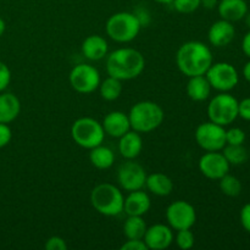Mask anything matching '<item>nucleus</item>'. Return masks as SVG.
I'll list each match as a JSON object with an SVG mask.
<instances>
[{"instance_id": "nucleus-1", "label": "nucleus", "mask_w": 250, "mask_h": 250, "mask_svg": "<svg viewBox=\"0 0 250 250\" xmlns=\"http://www.w3.org/2000/svg\"><path fill=\"white\" fill-rule=\"evenodd\" d=\"M212 61L214 58L209 46L198 41L182 44L176 54L178 70L187 77L205 75Z\"/></svg>"}, {"instance_id": "nucleus-2", "label": "nucleus", "mask_w": 250, "mask_h": 250, "mask_svg": "<svg viewBox=\"0 0 250 250\" xmlns=\"http://www.w3.org/2000/svg\"><path fill=\"white\" fill-rule=\"evenodd\" d=\"M106 72L120 81L137 78L146 67L143 54L133 48H120L106 55Z\"/></svg>"}, {"instance_id": "nucleus-3", "label": "nucleus", "mask_w": 250, "mask_h": 250, "mask_svg": "<svg viewBox=\"0 0 250 250\" xmlns=\"http://www.w3.org/2000/svg\"><path fill=\"white\" fill-rule=\"evenodd\" d=\"M131 128L138 133H149L161 126L165 119L163 107L155 102L143 100L131 107L128 114Z\"/></svg>"}, {"instance_id": "nucleus-4", "label": "nucleus", "mask_w": 250, "mask_h": 250, "mask_svg": "<svg viewBox=\"0 0 250 250\" xmlns=\"http://www.w3.org/2000/svg\"><path fill=\"white\" fill-rule=\"evenodd\" d=\"M92 207L104 216H119L124 212L125 197L119 187L112 183H100L90 193Z\"/></svg>"}, {"instance_id": "nucleus-5", "label": "nucleus", "mask_w": 250, "mask_h": 250, "mask_svg": "<svg viewBox=\"0 0 250 250\" xmlns=\"http://www.w3.org/2000/svg\"><path fill=\"white\" fill-rule=\"evenodd\" d=\"M142 28V22L136 14L117 12L109 17L105 24L106 34L117 43H129L137 38Z\"/></svg>"}, {"instance_id": "nucleus-6", "label": "nucleus", "mask_w": 250, "mask_h": 250, "mask_svg": "<svg viewBox=\"0 0 250 250\" xmlns=\"http://www.w3.org/2000/svg\"><path fill=\"white\" fill-rule=\"evenodd\" d=\"M71 137L77 146L84 149H92L103 144L105 131L103 125L93 117H81L71 127Z\"/></svg>"}, {"instance_id": "nucleus-7", "label": "nucleus", "mask_w": 250, "mask_h": 250, "mask_svg": "<svg viewBox=\"0 0 250 250\" xmlns=\"http://www.w3.org/2000/svg\"><path fill=\"white\" fill-rule=\"evenodd\" d=\"M208 117L220 126L231 125L238 117V100L227 92L215 95L208 105Z\"/></svg>"}, {"instance_id": "nucleus-8", "label": "nucleus", "mask_w": 250, "mask_h": 250, "mask_svg": "<svg viewBox=\"0 0 250 250\" xmlns=\"http://www.w3.org/2000/svg\"><path fill=\"white\" fill-rule=\"evenodd\" d=\"M68 81L73 89L81 94H90L99 88L102 78L100 73L94 66L87 63L76 65L71 70Z\"/></svg>"}, {"instance_id": "nucleus-9", "label": "nucleus", "mask_w": 250, "mask_h": 250, "mask_svg": "<svg viewBox=\"0 0 250 250\" xmlns=\"http://www.w3.org/2000/svg\"><path fill=\"white\" fill-rule=\"evenodd\" d=\"M205 76L212 89L219 92H229L238 84L239 81L236 67L229 62H212Z\"/></svg>"}, {"instance_id": "nucleus-10", "label": "nucleus", "mask_w": 250, "mask_h": 250, "mask_svg": "<svg viewBox=\"0 0 250 250\" xmlns=\"http://www.w3.org/2000/svg\"><path fill=\"white\" fill-rule=\"evenodd\" d=\"M195 141L205 151H220L226 146V129L214 122H204L195 129Z\"/></svg>"}, {"instance_id": "nucleus-11", "label": "nucleus", "mask_w": 250, "mask_h": 250, "mask_svg": "<svg viewBox=\"0 0 250 250\" xmlns=\"http://www.w3.org/2000/svg\"><path fill=\"white\" fill-rule=\"evenodd\" d=\"M166 220L168 226L175 231L192 229L197 221L194 207L186 200H176L166 209Z\"/></svg>"}, {"instance_id": "nucleus-12", "label": "nucleus", "mask_w": 250, "mask_h": 250, "mask_svg": "<svg viewBox=\"0 0 250 250\" xmlns=\"http://www.w3.org/2000/svg\"><path fill=\"white\" fill-rule=\"evenodd\" d=\"M146 172L143 166L133 160H127L117 170V181L120 187L126 192L143 189L146 187Z\"/></svg>"}, {"instance_id": "nucleus-13", "label": "nucleus", "mask_w": 250, "mask_h": 250, "mask_svg": "<svg viewBox=\"0 0 250 250\" xmlns=\"http://www.w3.org/2000/svg\"><path fill=\"white\" fill-rule=\"evenodd\" d=\"M199 171L209 180H216L224 177L229 172V163L220 151H207L199 159Z\"/></svg>"}, {"instance_id": "nucleus-14", "label": "nucleus", "mask_w": 250, "mask_h": 250, "mask_svg": "<svg viewBox=\"0 0 250 250\" xmlns=\"http://www.w3.org/2000/svg\"><path fill=\"white\" fill-rule=\"evenodd\" d=\"M143 241L148 247V250L167 249L173 242L172 229L164 224L153 225L146 229Z\"/></svg>"}, {"instance_id": "nucleus-15", "label": "nucleus", "mask_w": 250, "mask_h": 250, "mask_svg": "<svg viewBox=\"0 0 250 250\" xmlns=\"http://www.w3.org/2000/svg\"><path fill=\"white\" fill-rule=\"evenodd\" d=\"M236 36V29L232 22L226 20H220L214 22L208 32V38L211 45L216 48H222L231 43Z\"/></svg>"}, {"instance_id": "nucleus-16", "label": "nucleus", "mask_w": 250, "mask_h": 250, "mask_svg": "<svg viewBox=\"0 0 250 250\" xmlns=\"http://www.w3.org/2000/svg\"><path fill=\"white\" fill-rule=\"evenodd\" d=\"M151 207V200L148 193L143 189L133 190L125 198L124 212L127 216H143L149 211Z\"/></svg>"}, {"instance_id": "nucleus-17", "label": "nucleus", "mask_w": 250, "mask_h": 250, "mask_svg": "<svg viewBox=\"0 0 250 250\" xmlns=\"http://www.w3.org/2000/svg\"><path fill=\"white\" fill-rule=\"evenodd\" d=\"M102 125L105 134H109L110 137H114V138H120L132 129L128 115L122 111L109 112L104 117Z\"/></svg>"}, {"instance_id": "nucleus-18", "label": "nucleus", "mask_w": 250, "mask_h": 250, "mask_svg": "<svg viewBox=\"0 0 250 250\" xmlns=\"http://www.w3.org/2000/svg\"><path fill=\"white\" fill-rule=\"evenodd\" d=\"M82 55L90 61H99L106 58L109 54V44L106 39L98 34H92L83 41Z\"/></svg>"}, {"instance_id": "nucleus-19", "label": "nucleus", "mask_w": 250, "mask_h": 250, "mask_svg": "<svg viewBox=\"0 0 250 250\" xmlns=\"http://www.w3.org/2000/svg\"><path fill=\"white\" fill-rule=\"evenodd\" d=\"M119 139V151L125 159L134 160L141 155L143 150V139H142L141 133L131 129Z\"/></svg>"}, {"instance_id": "nucleus-20", "label": "nucleus", "mask_w": 250, "mask_h": 250, "mask_svg": "<svg viewBox=\"0 0 250 250\" xmlns=\"http://www.w3.org/2000/svg\"><path fill=\"white\" fill-rule=\"evenodd\" d=\"M217 11L222 20L229 22L241 21L248 12L246 0H221L217 4Z\"/></svg>"}, {"instance_id": "nucleus-21", "label": "nucleus", "mask_w": 250, "mask_h": 250, "mask_svg": "<svg viewBox=\"0 0 250 250\" xmlns=\"http://www.w3.org/2000/svg\"><path fill=\"white\" fill-rule=\"evenodd\" d=\"M21 111V102L12 93H2L0 94V122L1 124H11L19 117Z\"/></svg>"}, {"instance_id": "nucleus-22", "label": "nucleus", "mask_w": 250, "mask_h": 250, "mask_svg": "<svg viewBox=\"0 0 250 250\" xmlns=\"http://www.w3.org/2000/svg\"><path fill=\"white\" fill-rule=\"evenodd\" d=\"M211 85L205 75L189 77L186 88L187 95L194 102H205L211 94Z\"/></svg>"}, {"instance_id": "nucleus-23", "label": "nucleus", "mask_w": 250, "mask_h": 250, "mask_svg": "<svg viewBox=\"0 0 250 250\" xmlns=\"http://www.w3.org/2000/svg\"><path fill=\"white\" fill-rule=\"evenodd\" d=\"M146 189L158 197H167L173 190V182L167 175L161 172H154L146 176Z\"/></svg>"}, {"instance_id": "nucleus-24", "label": "nucleus", "mask_w": 250, "mask_h": 250, "mask_svg": "<svg viewBox=\"0 0 250 250\" xmlns=\"http://www.w3.org/2000/svg\"><path fill=\"white\" fill-rule=\"evenodd\" d=\"M89 160L92 165L98 170H107L114 165L115 154L111 149L100 144V146L90 149Z\"/></svg>"}, {"instance_id": "nucleus-25", "label": "nucleus", "mask_w": 250, "mask_h": 250, "mask_svg": "<svg viewBox=\"0 0 250 250\" xmlns=\"http://www.w3.org/2000/svg\"><path fill=\"white\" fill-rule=\"evenodd\" d=\"M146 229L143 216H127L124 224V234L127 239H143Z\"/></svg>"}, {"instance_id": "nucleus-26", "label": "nucleus", "mask_w": 250, "mask_h": 250, "mask_svg": "<svg viewBox=\"0 0 250 250\" xmlns=\"http://www.w3.org/2000/svg\"><path fill=\"white\" fill-rule=\"evenodd\" d=\"M122 90H124L122 81L111 77V76L102 81L99 84L100 95L106 102H114V100L119 99L120 95L122 94Z\"/></svg>"}, {"instance_id": "nucleus-27", "label": "nucleus", "mask_w": 250, "mask_h": 250, "mask_svg": "<svg viewBox=\"0 0 250 250\" xmlns=\"http://www.w3.org/2000/svg\"><path fill=\"white\" fill-rule=\"evenodd\" d=\"M225 158L229 163V165H242L248 159V151L244 148L243 144L241 146H232V144H226L224 146Z\"/></svg>"}, {"instance_id": "nucleus-28", "label": "nucleus", "mask_w": 250, "mask_h": 250, "mask_svg": "<svg viewBox=\"0 0 250 250\" xmlns=\"http://www.w3.org/2000/svg\"><path fill=\"white\" fill-rule=\"evenodd\" d=\"M219 181H220V189H221V192L224 193L225 195L234 198V197H238V195L241 194L242 183L237 177L227 173V175H225L224 177L220 178Z\"/></svg>"}, {"instance_id": "nucleus-29", "label": "nucleus", "mask_w": 250, "mask_h": 250, "mask_svg": "<svg viewBox=\"0 0 250 250\" xmlns=\"http://www.w3.org/2000/svg\"><path fill=\"white\" fill-rule=\"evenodd\" d=\"M175 242L177 244V247L182 250H188L193 248L194 246V234L190 231V229H180L177 231V234L175 237Z\"/></svg>"}, {"instance_id": "nucleus-30", "label": "nucleus", "mask_w": 250, "mask_h": 250, "mask_svg": "<svg viewBox=\"0 0 250 250\" xmlns=\"http://www.w3.org/2000/svg\"><path fill=\"white\" fill-rule=\"evenodd\" d=\"M171 4L180 14H192L202 5V0H173Z\"/></svg>"}, {"instance_id": "nucleus-31", "label": "nucleus", "mask_w": 250, "mask_h": 250, "mask_svg": "<svg viewBox=\"0 0 250 250\" xmlns=\"http://www.w3.org/2000/svg\"><path fill=\"white\" fill-rule=\"evenodd\" d=\"M246 141V133L242 128L233 127L226 131V144H232V146H241Z\"/></svg>"}, {"instance_id": "nucleus-32", "label": "nucleus", "mask_w": 250, "mask_h": 250, "mask_svg": "<svg viewBox=\"0 0 250 250\" xmlns=\"http://www.w3.org/2000/svg\"><path fill=\"white\" fill-rule=\"evenodd\" d=\"M11 82V71L6 63L0 61V93L4 92Z\"/></svg>"}, {"instance_id": "nucleus-33", "label": "nucleus", "mask_w": 250, "mask_h": 250, "mask_svg": "<svg viewBox=\"0 0 250 250\" xmlns=\"http://www.w3.org/2000/svg\"><path fill=\"white\" fill-rule=\"evenodd\" d=\"M44 247L46 250H66L67 249V243L62 237L53 236L45 242Z\"/></svg>"}, {"instance_id": "nucleus-34", "label": "nucleus", "mask_w": 250, "mask_h": 250, "mask_svg": "<svg viewBox=\"0 0 250 250\" xmlns=\"http://www.w3.org/2000/svg\"><path fill=\"white\" fill-rule=\"evenodd\" d=\"M121 250H148L143 239H127L121 246Z\"/></svg>"}, {"instance_id": "nucleus-35", "label": "nucleus", "mask_w": 250, "mask_h": 250, "mask_svg": "<svg viewBox=\"0 0 250 250\" xmlns=\"http://www.w3.org/2000/svg\"><path fill=\"white\" fill-rule=\"evenodd\" d=\"M12 138V132L9 125L0 122V148H4L10 143Z\"/></svg>"}, {"instance_id": "nucleus-36", "label": "nucleus", "mask_w": 250, "mask_h": 250, "mask_svg": "<svg viewBox=\"0 0 250 250\" xmlns=\"http://www.w3.org/2000/svg\"><path fill=\"white\" fill-rule=\"evenodd\" d=\"M238 116L246 121H250V98L238 102Z\"/></svg>"}, {"instance_id": "nucleus-37", "label": "nucleus", "mask_w": 250, "mask_h": 250, "mask_svg": "<svg viewBox=\"0 0 250 250\" xmlns=\"http://www.w3.org/2000/svg\"><path fill=\"white\" fill-rule=\"evenodd\" d=\"M241 224L243 229L250 233V203L244 205L241 210Z\"/></svg>"}, {"instance_id": "nucleus-38", "label": "nucleus", "mask_w": 250, "mask_h": 250, "mask_svg": "<svg viewBox=\"0 0 250 250\" xmlns=\"http://www.w3.org/2000/svg\"><path fill=\"white\" fill-rule=\"evenodd\" d=\"M242 50L250 59V31L244 36L243 41H242Z\"/></svg>"}, {"instance_id": "nucleus-39", "label": "nucleus", "mask_w": 250, "mask_h": 250, "mask_svg": "<svg viewBox=\"0 0 250 250\" xmlns=\"http://www.w3.org/2000/svg\"><path fill=\"white\" fill-rule=\"evenodd\" d=\"M217 4H219L217 0H202V5L200 6H204L208 10H212L215 7H217Z\"/></svg>"}, {"instance_id": "nucleus-40", "label": "nucleus", "mask_w": 250, "mask_h": 250, "mask_svg": "<svg viewBox=\"0 0 250 250\" xmlns=\"http://www.w3.org/2000/svg\"><path fill=\"white\" fill-rule=\"evenodd\" d=\"M243 76L244 78H246L247 81L250 83V61L244 65V68H243Z\"/></svg>"}, {"instance_id": "nucleus-41", "label": "nucleus", "mask_w": 250, "mask_h": 250, "mask_svg": "<svg viewBox=\"0 0 250 250\" xmlns=\"http://www.w3.org/2000/svg\"><path fill=\"white\" fill-rule=\"evenodd\" d=\"M5 29H6V23H5L4 20L0 17V37L5 33Z\"/></svg>"}, {"instance_id": "nucleus-42", "label": "nucleus", "mask_w": 250, "mask_h": 250, "mask_svg": "<svg viewBox=\"0 0 250 250\" xmlns=\"http://www.w3.org/2000/svg\"><path fill=\"white\" fill-rule=\"evenodd\" d=\"M244 20H246V24L250 28V11L247 12V15L244 16Z\"/></svg>"}, {"instance_id": "nucleus-43", "label": "nucleus", "mask_w": 250, "mask_h": 250, "mask_svg": "<svg viewBox=\"0 0 250 250\" xmlns=\"http://www.w3.org/2000/svg\"><path fill=\"white\" fill-rule=\"evenodd\" d=\"M155 1L159 2V4H171L173 0H155Z\"/></svg>"}]
</instances>
